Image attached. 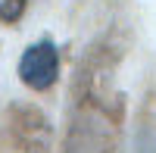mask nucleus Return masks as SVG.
<instances>
[{"label": "nucleus", "instance_id": "obj_1", "mask_svg": "<svg viewBox=\"0 0 156 153\" xmlns=\"http://www.w3.org/2000/svg\"><path fill=\"white\" fill-rule=\"evenodd\" d=\"M56 75H59V53H56L53 41H37V44H31L22 53V59H19V78L28 87L47 91V87L56 81Z\"/></svg>", "mask_w": 156, "mask_h": 153}, {"label": "nucleus", "instance_id": "obj_2", "mask_svg": "<svg viewBox=\"0 0 156 153\" xmlns=\"http://www.w3.org/2000/svg\"><path fill=\"white\" fill-rule=\"evenodd\" d=\"M28 0H0V22H19Z\"/></svg>", "mask_w": 156, "mask_h": 153}]
</instances>
